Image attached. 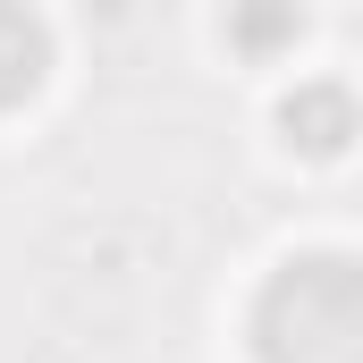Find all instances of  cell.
<instances>
[{"instance_id": "obj_1", "label": "cell", "mask_w": 363, "mask_h": 363, "mask_svg": "<svg viewBox=\"0 0 363 363\" xmlns=\"http://www.w3.org/2000/svg\"><path fill=\"white\" fill-rule=\"evenodd\" d=\"M262 363H363V271L347 254H304L254 304Z\"/></svg>"}, {"instance_id": "obj_2", "label": "cell", "mask_w": 363, "mask_h": 363, "mask_svg": "<svg viewBox=\"0 0 363 363\" xmlns=\"http://www.w3.org/2000/svg\"><path fill=\"white\" fill-rule=\"evenodd\" d=\"M51 68V34L26 0H0V110H17Z\"/></svg>"}, {"instance_id": "obj_3", "label": "cell", "mask_w": 363, "mask_h": 363, "mask_svg": "<svg viewBox=\"0 0 363 363\" xmlns=\"http://www.w3.org/2000/svg\"><path fill=\"white\" fill-rule=\"evenodd\" d=\"M287 135H296L304 152H338V144L355 135V101H347V85H304L296 101H287Z\"/></svg>"}, {"instance_id": "obj_4", "label": "cell", "mask_w": 363, "mask_h": 363, "mask_svg": "<svg viewBox=\"0 0 363 363\" xmlns=\"http://www.w3.org/2000/svg\"><path fill=\"white\" fill-rule=\"evenodd\" d=\"M296 0H237V17H228V43L237 51H279V43H296Z\"/></svg>"}]
</instances>
